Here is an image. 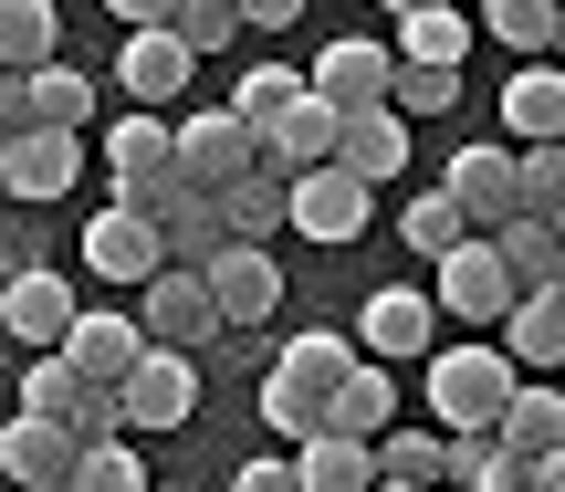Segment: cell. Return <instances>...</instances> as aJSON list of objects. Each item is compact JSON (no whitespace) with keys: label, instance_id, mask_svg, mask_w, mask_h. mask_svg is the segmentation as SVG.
<instances>
[{"label":"cell","instance_id":"12","mask_svg":"<svg viewBox=\"0 0 565 492\" xmlns=\"http://www.w3.org/2000/svg\"><path fill=\"white\" fill-rule=\"evenodd\" d=\"M74 263H84V272H105V284H147L168 252H158V221H147V210H116V200H105L95 221H84Z\"/></svg>","mask_w":565,"mask_h":492},{"label":"cell","instance_id":"34","mask_svg":"<svg viewBox=\"0 0 565 492\" xmlns=\"http://www.w3.org/2000/svg\"><path fill=\"white\" fill-rule=\"evenodd\" d=\"M366 451H377V482H419V492H440V430H398V419H387Z\"/></svg>","mask_w":565,"mask_h":492},{"label":"cell","instance_id":"35","mask_svg":"<svg viewBox=\"0 0 565 492\" xmlns=\"http://www.w3.org/2000/svg\"><path fill=\"white\" fill-rule=\"evenodd\" d=\"M513 200H524L534 221H565V137H534L524 158H513Z\"/></svg>","mask_w":565,"mask_h":492},{"label":"cell","instance_id":"38","mask_svg":"<svg viewBox=\"0 0 565 492\" xmlns=\"http://www.w3.org/2000/svg\"><path fill=\"white\" fill-rule=\"evenodd\" d=\"M398 242L419 252V263H440V252L461 242V210H450V189H419V200L398 210Z\"/></svg>","mask_w":565,"mask_h":492},{"label":"cell","instance_id":"37","mask_svg":"<svg viewBox=\"0 0 565 492\" xmlns=\"http://www.w3.org/2000/svg\"><path fill=\"white\" fill-rule=\"evenodd\" d=\"M63 482H74V492H147V461L126 451V440H84Z\"/></svg>","mask_w":565,"mask_h":492},{"label":"cell","instance_id":"22","mask_svg":"<svg viewBox=\"0 0 565 492\" xmlns=\"http://www.w3.org/2000/svg\"><path fill=\"white\" fill-rule=\"evenodd\" d=\"M492 252H503V272H513V293H545L565 284V221H534V210H513L503 231H482Z\"/></svg>","mask_w":565,"mask_h":492},{"label":"cell","instance_id":"40","mask_svg":"<svg viewBox=\"0 0 565 492\" xmlns=\"http://www.w3.org/2000/svg\"><path fill=\"white\" fill-rule=\"evenodd\" d=\"M21 263H53V221L21 210V200H0V272H21Z\"/></svg>","mask_w":565,"mask_h":492},{"label":"cell","instance_id":"4","mask_svg":"<svg viewBox=\"0 0 565 492\" xmlns=\"http://www.w3.org/2000/svg\"><path fill=\"white\" fill-rule=\"evenodd\" d=\"M210 284V314H221V335H252L263 314L282 304V263H273V242H221L210 263H189Z\"/></svg>","mask_w":565,"mask_h":492},{"label":"cell","instance_id":"42","mask_svg":"<svg viewBox=\"0 0 565 492\" xmlns=\"http://www.w3.org/2000/svg\"><path fill=\"white\" fill-rule=\"evenodd\" d=\"M63 419H74V440H126V409H116V388H95V377L74 388V409H63Z\"/></svg>","mask_w":565,"mask_h":492},{"label":"cell","instance_id":"45","mask_svg":"<svg viewBox=\"0 0 565 492\" xmlns=\"http://www.w3.org/2000/svg\"><path fill=\"white\" fill-rule=\"evenodd\" d=\"M231 492H294V472H282V461H242V472H231Z\"/></svg>","mask_w":565,"mask_h":492},{"label":"cell","instance_id":"49","mask_svg":"<svg viewBox=\"0 0 565 492\" xmlns=\"http://www.w3.org/2000/svg\"><path fill=\"white\" fill-rule=\"evenodd\" d=\"M21 492H74V482H21Z\"/></svg>","mask_w":565,"mask_h":492},{"label":"cell","instance_id":"28","mask_svg":"<svg viewBox=\"0 0 565 492\" xmlns=\"http://www.w3.org/2000/svg\"><path fill=\"white\" fill-rule=\"evenodd\" d=\"M503 126H513V137H524V147H534V137H565V74H555L545 53H534L524 74L503 84Z\"/></svg>","mask_w":565,"mask_h":492},{"label":"cell","instance_id":"15","mask_svg":"<svg viewBox=\"0 0 565 492\" xmlns=\"http://www.w3.org/2000/svg\"><path fill=\"white\" fill-rule=\"evenodd\" d=\"M335 168L366 189L408 179V116H387V105H356V116H335Z\"/></svg>","mask_w":565,"mask_h":492},{"label":"cell","instance_id":"18","mask_svg":"<svg viewBox=\"0 0 565 492\" xmlns=\"http://www.w3.org/2000/svg\"><path fill=\"white\" fill-rule=\"evenodd\" d=\"M440 189H450V210H461V231H503L513 210H524V200H513V158H503V147H461Z\"/></svg>","mask_w":565,"mask_h":492},{"label":"cell","instance_id":"9","mask_svg":"<svg viewBox=\"0 0 565 492\" xmlns=\"http://www.w3.org/2000/svg\"><path fill=\"white\" fill-rule=\"evenodd\" d=\"M147 314H137V335H147V346H221V314H210V284H200V272H189V263H158V272H147Z\"/></svg>","mask_w":565,"mask_h":492},{"label":"cell","instance_id":"33","mask_svg":"<svg viewBox=\"0 0 565 492\" xmlns=\"http://www.w3.org/2000/svg\"><path fill=\"white\" fill-rule=\"evenodd\" d=\"M482 32L492 42H513V53H555V32H565V11H555V0H482Z\"/></svg>","mask_w":565,"mask_h":492},{"label":"cell","instance_id":"32","mask_svg":"<svg viewBox=\"0 0 565 492\" xmlns=\"http://www.w3.org/2000/svg\"><path fill=\"white\" fill-rule=\"evenodd\" d=\"M461 105V63H387V116H450Z\"/></svg>","mask_w":565,"mask_h":492},{"label":"cell","instance_id":"43","mask_svg":"<svg viewBox=\"0 0 565 492\" xmlns=\"http://www.w3.org/2000/svg\"><path fill=\"white\" fill-rule=\"evenodd\" d=\"M231 21H242V32H294L303 0H231Z\"/></svg>","mask_w":565,"mask_h":492},{"label":"cell","instance_id":"36","mask_svg":"<svg viewBox=\"0 0 565 492\" xmlns=\"http://www.w3.org/2000/svg\"><path fill=\"white\" fill-rule=\"evenodd\" d=\"M294 95H303V74H294V63H252V74L231 84V116H242L252 137H263V126H273V116H282Z\"/></svg>","mask_w":565,"mask_h":492},{"label":"cell","instance_id":"16","mask_svg":"<svg viewBox=\"0 0 565 492\" xmlns=\"http://www.w3.org/2000/svg\"><path fill=\"white\" fill-rule=\"evenodd\" d=\"M429 325H440V304H429V293H408V284H387V293H366V314H356V356L398 367V356L429 346Z\"/></svg>","mask_w":565,"mask_h":492},{"label":"cell","instance_id":"27","mask_svg":"<svg viewBox=\"0 0 565 492\" xmlns=\"http://www.w3.org/2000/svg\"><path fill=\"white\" fill-rule=\"evenodd\" d=\"M210 200H221V231H231V242H273V231H282V168L252 158L242 179H221Z\"/></svg>","mask_w":565,"mask_h":492},{"label":"cell","instance_id":"41","mask_svg":"<svg viewBox=\"0 0 565 492\" xmlns=\"http://www.w3.org/2000/svg\"><path fill=\"white\" fill-rule=\"evenodd\" d=\"M168 32H179L189 53H221V42L242 32V21H231V0H179V11H168Z\"/></svg>","mask_w":565,"mask_h":492},{"label":"cell","instance_id":"8","mask_svg":"<svg viewBox=\"0 0 565 492\" xmlns=\"http://www.w3.org/2000/svg\"><path fill=\"white\" fill-rule=\"evenodd\" d=\"M116 409H126V430H179V419L200 409V367H189V346H137V367L116 377Z\"/></svg>","mask_w":565,"mask_h":492},{"label":"cell","instance_id":"30","mask_svg":"<svg viewBox=\"0 0 565 492\" xmlns=\"http://www.w3.org/2000/svg\"><path fill=\"white\" fill-rule=\"evenodd\" d=\"M63 53V21L53 0H0V74H32V63Z\"/></svg>","mask_w":565,"mask_h":492},{"label":"cell","instance_id":"2","mask_svg":"<svg viewBox=\"0 0 565 492\" xmlns=\"http://www.w3.org/2000/svg\"><path fill=\"white\" fill-rule=\"evenodd\" d=\"M503 398H513V356L492 346H440L429 356V419H440V430H492V419H503Z\"/></svg>","mask_w":565,"mask_h":492},{"label":"cell","instance_id":"1","mask_svg":"<svg viewBox=\"0 0 565 492\" xmlns=\"http://www.w3.org/2000/svg\"><path fill=\"white\" fill-rule=\"evenodd\" d=\"M356 367V335H335V325H303V335H282L273 346V367H263V430H315V409H324V388Z\"/></svg>","mask_w":565,"mask_h":492},{"label":"cell","instance_id":"13","mask_svg":"<svg viewBox=\"0 0 565 492\" xmlns=\"http://www.w3.org/2000/svg\"><path fill=\"white\" fill-rule=\"evenodd\" d=\"M492 346L513 356V377H555V367H565V284L513 293V304H503V325H492Z\"/></svg>","mask_w":565,"mask_h":492},{"label":"cell","instance_id":"3","mask_svg":"<svg viewBox=\"0 0 565 492\" xmlns=\"http://www.w3.org/2000/svg\"><path fill=\"white\" fill-rule=\"evenodd\" d=\"M74 189H84V137H74V126H21V137L0 147V200L63 210Z\"/></svg>","mask_w":565,"mask_h":492},{"label":"cell","instance_id":"19","mask_svg":"<svg viewBox=\"0 0 565 492\" xmlns=\"http://www.w3.org/2000/svg\"><path fill=\"white\" fill-rule=\"evenodd\" d=\"M137 314H95V304H74V325H63V367L74 377H95V388H116L126 367H137Z\"/></svg>","mask_w":565,"mask_h":492},{"label":"cell","instance_id":"11","mask_svg":"<svg viewBox=\"0 0 565 492\" xmlns=\"http://www.w3.org/2000/svg\"><path fill=\"white\" fill-rule=\"evenodd\" d=\"M63 325H74V284H63L53 263L0 272V335H11V346H63Z\"/></svg>","mask_w":565,"mask_h":492},{"label":"cell","instance_id":"24","mask_svg":"<svg viewBox=\"0 0 565 492\" xmlns=\"http://www.w3.org/2000/svg\"><path fill=\"white\" fill-rule=\"evenodd\" d=\"M492 440H503V451H524V461H534V451H565V388H555V377H513Z\"/></svg>","mask_w":565,"mask_h":492},{"label":"cell","instance_id":"29","mask_svg":"<svg viewBox=\"0 0 565 492\" xmlns=\"http://www.w3.org/2000/svg\"><path fill=\"white\" fill-rule=\"evenodd\" d=\"M21 105H32V126H74V137H84V126H95V84H84L74 74V63H32V74H21Z\"/></svg>","mask_w":565,"mask_h":492},{"label":"cell","instance_id":"17","mask_svg":"<svg viewBox=\"0 0 565 492\" xmlns=\"http://www.w3.org/2000/svg\"><path fill=\"white\" fill-rule=\"evenodd\" d=\"M387 419H398V377L377 367V356H356V367L324 388V409H315V430H335V440H377Z\"/></svg>","mask_w":565,"mask_h":492},{"label":"cell","instance_id":"48","mask_svg":"<svg viewBox=\"0 0 565 492\" xmlns=\"http://www.w3.org/2000/svg\"><path fill=\"white\" fill-rule=\"evenodd\" d=\"M366 492H419V482H366Z\"/></svg>","mask_w":565,"mask_h":492},{"label":"cell","instance_id":"23","mask_svg":"<svg viewBox=\"0 0 565 492\" xmlns=\"http://www.w3.org/2000/svg\"><path fill=\"white\" fill-rule=\"evenodd\" d=\"M324 158H335V105H324V95H294V105L263 126V168L294 179V168H324Z\"/></svg>","mask_w":565,"mask_h":492},{"label":"cell","instance_id":"14","mask_svg":"<svg viewBox=\"0 0 565 492\" xmlns=\"http://www.w3.org/2000/svg\"><path fill=\"white\" fill-rule=\"evenodd\" d=\"M303 95H324L335 116H356V105H387V42H366V32L324 42L315 74H303Z\"/></svg>","mask_w":565,"mask_h":492},{"label":"cell","instance_id":"10","mask_svg":"<svg viewBox=\"0 0 565 492\" xmlns=\"http://www.w3.org/2000/svg\"><path fill=\"white\" fill-rule=\"evenodd\" d=\"M105 189H116V210H147L168 189V126H158V105H137V116L105 126Z\"/></svg>","mask_w":565,"mask_h":492},{"label":"cell","instance_id":"47","mask_svg":"<svg viewBox=\"0 0 565 492\" xmlns=\"http://www.w3.org/2000/svg\"><path fill=\"white\" fill-rule=\"evenodd\" d=\"M387 11H440V0H387Z\"/></svg>","mask_w":565,"mask_h":492},{"label":"cell","instance_id":"7","mask_svg":"<svg viewBox=\"0 0 565 492\" xmlns=\"http://www.w3.org/2000/svg\"><path fill=\"white\" fill-rule=\"evenodd\" d=\"M429 304H440V314H461L471 335H492V325H503V304H513L503 252H492L482 231H461V242L440 252V284H429Z\"/></svg>","mask_w":565,"mask_h":492},{"label":"cell","instance_id":"20","mask_svg":"<svg viewBox=\"0 0 565 492\" xmlns=\"http://www.w3.org/2000/svg\"><path fill=\"white\" fill-rule=\"evenodd\" d=\"M147 221H158V252H168V263H210V252L231 242V231H221V200L189 189V179H168L158 200H147Z\"/></svg>","mask_w":565,"mask_h":492},{"label":"cell","instance_id":"44","mask_svg":"<svg viewBox=\"0 0 565 492\" xmlns=\"http://www.w3.org/2000/svg\"><path fill=\"white\" fill-rule=\"evenodd\" d=\"M105 11H116L126 32H168V11H179V0H105Z\"/></svg>","mask_w":565,"mask_h":492},{"label":"cell","instance_id":"5","mask_svg":"<svg viewBox=\"0 0 565 492\" xmlns=\"http://www.w3.org/2000/svg\"><path fill=\"white\" fill-rule=\"evenodd\" d=\"M263 158V137H252L231 105H189L179 126H168V179H189V189H221V179H242V168Z\"/></svg>","mask_w":565,"mask_h":492},{"label":"cell","instance_id":"26","mask_svg":"<svg viewBox=\"0 0 565 492\" xmlns=\"http://www.w3.org/2000/svg\"><path fill=\"white\" fill-rule=\"evenodd\" d=\"M189 63H200V53H189L179 32H126V53H116V84H126L137 105H158V95H189Z\"/></svg>","mask_w":565,"mask_h":492},{"label":"cell","instance_id":"39","mask_svg":"<svg viewBox=\"0 0 565 492\" xmlns=\"http://www.w3.org/2000/svg\"><path fill=\"white\" fill-rule=\"evenodd\" d=\"M74 388H84V377L63 367V346H32V367H21V409L63 419V409H74Z\"/></svg>","mask_w":565,"mask_h":492},{"label":"cell","instance_id":"6","mask_svg":"<svg viewBox=\"0 0 565 492\" xmlns=\"http://www.w3.org/2000/svg\"><path fill=\"white\" fill-rule=\"evenodd\" d=\"M366 221H377V189H366V179H345L335 158L282 179V231H303V242H356Z\"/></svg>","mask_w":565,"mask_h":492},{"label":"cell","instance_id":"25","mask_svg":"<svg viewBox=\"0 0 565 492\" xmlns=\"http://www.w3.org/2000/svg\"><path fill=\"white\" fill-rule=\"evenodd\" d=\"M282 472H294V492H366L377 482V451L366 440H335V430H303Z\"/></svg>","mask_w":565,"mask_h":492},{"label":"cell","instance_id":"46","mask_svg":"<svg viewBox=\"0 0 565 492\" xmlns=\"http://www.w3.org/2000/svg\"><path fill=\"white\" fill-rule=\"evenodd\" d=\"M21 126H32V105H21V74H0V147H11Z\"/></svg>","mask_w":565,"mask_h":492},{"label":"cell","instance_id":"31","mask_svg":"<svg viewBox=\"0 0 565 492\" xmlns=\"http://www.w3.org/2000/svg\"><path fill=\"white\" fill-rule=\"evenodd\" d=\"M471 53V11H450V0H440V11H398V53H387V63H461Z\"/></svg>","mask_w":565,"mask_h":492},{"label":"cell","instance_id":"21","mask_svg":"<svg viewBox=\"0 0 565 492\" xmlns=\"http://www.w3.org/2000/svg\"><path fill=\"white\" fill-rule=\"evenodd\" d=\"M74 451H84V440H74V419H42V409H21L11 419V430H0V482H63V472H74Z\"/></svg>","mask_w":565,"mask_h":492}]
</instances>
